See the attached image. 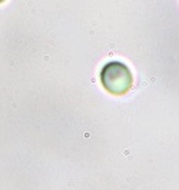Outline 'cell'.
<instances>
[{"label": "cell", "mask_w": 179, "mask_h": 190, "mask_svg": "<svg viewBox=\"0 0 179 190\" xmlns=\"http://www.w3.org/2000/svg\"><path fill=\"white\" fill-rule=\"evenodd\" d=\"M100 80L106 90L112 94H125L132 87V73L126 64L119 62L107 63L100 73Z\"/></svg>", "instance_id": "cell-1"}, {"label": "cell", "mask_w": 179, "mask_h": 190, "mask_svg": "<svg viewBox=\"0 0 179 190\" xmlns=\"http://www.w3.org/2000/svg\"><path fill=\"white\" fill-rule=\"evenodd\" d=\"M1 1H4V0H0V3H1Z\"/></svg>", "instance_id": "cell-2"}]
</instances>
